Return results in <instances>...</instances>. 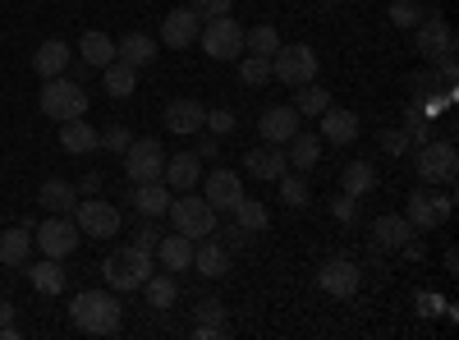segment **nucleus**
Wrapping results in <instances>:
<instances>
[{"label": "nucleus", "mask_w": 459, "mask_h": 340, "mask_svg": "<svg viewBox=\"0 0 459 340\" xmlns=\"http://www.w3.org/2000/svg\"><path fill=\"white\" fill-rule=\"evenodd\" d=\"M101 188V175H83V194H97Z\"/></svg>", "instance_id": "55"}, {"label": "nucleus", "mask_w": 459, "mask_h": 340, "mask_svg": "<svg viewBox=\"0 0 459 340\" xmlns=\"http://www.w3.org/2000/svg\"><path fill=\"white\" fill-rule=\"evenodd\" d=\"M372 184H377V170H372V161H350L340 170V188L350 198H363V194H372Z\"/></svg>", "instance_id": "34"}, {"label": "nucleus", "mask_w": 459, "mask_h": 340, "mask_svg": "<svg viewBox=\"0 0 459 340\" xmlns=\"http://www.w3.org/2000/svg\"><path fill=\"white\" fill-rule=\"evenodd\" d=\"M409 138H413L418 147H423V143H428V125H418V120H413V125H409Z\"/></svg>", "instance_id": "54"}, {"label": "nucleus", "mask_w": 459, "mask_h": 340, "mask_svg": "<svg viewBox=\"0 0 459 340\" xmlns=\"http://www.w3.org/2000/svg\"><path fill=\"white\" fill-rule=\"evenodd\" d=\"M413 235H418V231L409 225V216H404V212H400V216H395V212H386V216H377V221H372V244H377V248H395V253H400Z\"/></svg>", "instance_id": "21"}, {"label": "nucleus", "mask_w": 459, "mask_h": 340, "mask_svg": "<svg viewBox=\"0 0 459 340\" xmlns=\"http://www.w3.org/2000/svg\"><path fill=\"white\" fill-rule=\"evenodd\" d=\"M409 83H413L418 92H432V88H437V74H413V79H409Z\"/></svg>", "instance_id": "52"}, {"label": "nucleus", "mask_w": 459, "mask_h": 340, "mask_svg": "<svg viewBox=\"0 0 459 340\" xmlns=\"http://www.w3.org/2000/svg\"><path fill=\"white\" fill-rule=\"evenodd\" d=\"M170 216H175V231L188 240H207L216 235V212L207 198H170Z\"/></svg>", "instance_id": "9"}, {"label": "nucleus", "mask_w": 459, "mask_h": 340, "mask_svg": "<svg viewBox=\"0 0 459 340\" xmlns=\"http://www.w3.org/2000/svg\"><path fill=\"white\" fill-rule=\"evenodd\" d=\"M386 14H391V23H395V28H418V23L428 19V10H423V5H413V0H395V5H391Z\"/></svg>", "instance_id": "41"}, {"label": "nucleus", "mask_w": 459, "mask_h": 340, "mask_svg": "<svg viewBox=\"0 0 459 340\" xmlns=\"http://www.w3.org/2000/svg\"><path fill=\"white\" fill-rule=\"evenodd\" d=\"M276 184H281L285 207H308V198H313V194H308V179H303V175H290V170H285Z\"/></svg>", "instance_id": "40"}, {"label": "nucleus", "mask_w": 459, "mask_h": 340, "mask_svg": "<svg viewBox=\"0 0 459 340\" xmlns=\"http://www.w3.org/2000/svg\"><path fill=\"white\" fill-rule=\"evenodd\" d=\"M134 143V134H129V125H110L106 134H101V147H106V153H115V157H120L125 153V147Z\"/></svg>", "instance_id": "43"}, {"label": "nucleus", "mask_w": 459, "mask_h": 340, "mask_svg": "<svg viewBox=\"0 0 459 340\" xmlns=\"http://www.w3.org/2000/svg\"><path fill=\"white\" fill-rule=\"evenodd\" d=\"M79 225H74L69 216H47L42 225L32 231V244L42 248V257H56V262H65L74 248H79Z\"/></svg>", "instance_id": "7"}, {"label": "nucleus", "mask_w": 459, "mask_h": 340, "mask_svg": "<svg viewBox=\"0 0 459 340\" xmlns=\"http://www.w3.org/2000/svg\"><path fill=\"white\" fill-rule=\"evenodd\" d=\"M10 322H14V304H10L5 294H0V327H10Z\"/></svg>", "instance_id": "53"}, {"label": "nucleus", "mask_w": 459, "mask_h": 340, "mask_svg": "<svg viewBox=\"0 0 459 340\" xmlns=\"http://www.w3.org/2000/svg\"><path fill=\"white\" fill-rule=\"evenodd\" d=\"M101 276H106L110 290H143V281L152 276V253L138 248V244L115 248V253H106V262H101Z\"/></svg>", "instance_id": "3"}, {"label": "nucleus", "mask_w": 459, "mask_h": 340, "mask_svg": "<svg viewBox=\"0 0 459 340\" xmlns=\"http://www.w3.org/2000/svg\"><path fill=\"white\" fill-rule=\"evenodd\" d=\"M170 184L166 179H147V184H134L129 188V203L143 212V216H166L170 212Z\"/></svg>", "instance_id": "23"}, {"label": "nucleus", "mask_w": 459, "mask_h": 340, "mask_svg": "<svg viewBox=\"0 0 459 340\" xmlns=\"http://www.w3.org/2000/svg\"><path fill=\"white\" fill-rule=\"evenodd\" d=\"M194 272H198V276H207V281H221V276L230 272V248H225L216 235L194 240Z\"/></svg>", "instance_id": "18"}, {"label": "nucleus", "mask_w": 459, "mask_h": 340, "mask_svg": "<svg viewBox=\"0 0 459 340\" xmlns=\"http://www.w3.org/2000/svg\"><path fill=\"white\" fill-rule=\"evenodd\" d=\"M28 253H32V225H14V231L0 235V262L5 267H28Z\"/></svg>", "instance_id": "30"}, {"label": "nucleus", "mask_w": 459, "mask_h": 340, "mask_svg": "<svg viewBox=\"0 0 459 340\" xmlns=\"http://www.w3.org/2000/svg\"><path fill=\"white\" fill-rule=\"evenodd\" d=\"M317 285L331 299H350V294H359L363 272H359V262H350V257H326L322 272H317Z\"/></svg>", "instance_id": "12"}, {"label": "nucleus", "mask_w": 459, "mask_h": 340, "mask_svg": "<svg viewBox=\"0 0 459 340\" xmlns=\"http://www.w3.org/2000/svg\"><path fill=\"white\" fill-rule=\"evenodd\" d=\"M377 143H381V153L400 157L404 147H409V134H404V129H381V134H377Z\"/></svg>", "instance_id": "45"}, {"label": "nucleus", "mask_w": 459, "mask_h": 340, "mask_svg": "<svg viewBox=\"0 0 459 340\" xmlns=\"http://www.w3.org/2000/svg\"><path fill=\"white\" fill-rule=\"evenodd\" d=\"M459 170L455 143H423L418 147V179L423 184H450Z\"/></svg>", "instance_id": "11"}, {"label": "nucleus", "mask_w": 459, "mask_h": 340, "mask_svg": "<svg viewBox=\"0 0 459 340\" xmlns=\"http://www.w3.org/2000/svg\"><path fill=\"white\" fill-rule=\"evenodd\" d=\"M161 179L170 184V194H188V188L203 179V161H198V153H175V157H166Z\"/></svg>", "instance_id": "20"}, {"label": "nucleus", "mask_w": 459, "mask_h": 340, "mask_svg": "<svg viewBox=\"0 0 459 340\" xmlns=\"http://www.w3.org/2000/svg\"><path fill=\"white\" fill-rule=\"evenodd\" d=\"M244 51H248V56H266V60H272V56L281 51V32H276L272 23L248 28V32H244Z\"/></svg>", "instance_id": "36"}, {"label": "nucleus", "mask_w": 459, "mask_h": 340, "mask_svg": "<svg viewBox=\"0 0 459 340\" xmlns=\"http://www.w3.org/2000/svg\"><path fill=\"white\" fill-rule=\"evenodd\" d=\"M221 313H225L221 299H198V322H225Z\"/></svg>", "instance_id": "48"}, {"label": "nucleus", "mask_w": 459, "mask_h": 340, "mask_svg": "<svg viewBox=\"0 0 459 340\" xmlns=\"http://www.w3.org/2000/svg\"><path fill=\"white\" fill-rule=\"evenodd\" d=\"M413 51L423 56V60H441L446 51H455V32H450V23H446L441 14L428 10V19L413 28Z\"/></svg>", "instance_id": "13"}, {"label": "nucleus", "mask_w": 459, "mask_h": 340, "mask_svg": "<svg viewBox=\"0 0 459 340\" xmlns=\"http://www.w3.org/2000/svg\"><path fill=\"white\" fill-rule=\"evenodd\" d=\"M244 166H248L253 179H281L290 161H285V147L281 143H266V147H253V153L244 157Z\"/></svg>", "instance_id": "24"}, {"label": "nucleus", "mask_w": 459, "mask_h": 340, "mask_svg": "<svg viewBox=\"0 0 459 340\" xmlns=\"http://www.w3.org/2000/svg\"><path fill=\"white\" fill-rule=\"evenodd\" d=\"M79 56H83V65L88 69H106L110 60H115V37H106V32H83L79 37Z\"/></svg>", "instance_id": "31"}, {"label": "nucleus", "mask_w": 459, "mask_h": 340, "mask_svg": "<svg viewBox=\"0 0 459 340\" xmlns=\"http://www.w3.org/2000/svg\"><path fill=\"white\" fill-rule=\"evenodd\" d=\"M37 203H42L51 216H69L74 207H79V188H74L69 179H47L42 188H37Z\"/></svg>", "instance_id": "27"}, {"label": "nucleus", "mask_w": 459, "mask_h": 340, "mask_svg": "<svg viewBox=\"0 0 459 340\" xmlns=\"http://www.w3.org/2000/svg\"><path fill=\"white\" fill-rule=\"evenodd\" d=\"M235 225H244L248 235H262L266 225H272V212H266L257 198H239L235 203Z\"/></svg>", "instance_id": "37"}, {"label": "nucleus", "mask_w": 459, "mask_h": 340, "mask_svg": "<svg viewBox=\"0 0 459 340\" xmlns=\"http://www.w3.org/2000/svg\"><path fill=\"white\" fill-rule=\"evenodd\" d=\"M120 157H125V170H129L134 184L161 179V170H166V147H161L157 138H134Z\"/></svg>", "instance_id": "8"}, {"label": "nucleus", "mask_w": 459, "mask_h": 340, "mask_svg": "<svg viewBox=\"0 0 459 340\" xmlns=\"http://www.w3.org/2000/svg\"><path fill=\"white\" fill-rule=\"evenodd\" d=\"M322 143H331V147H350L354 138H359V116H354V110H344V106H326L322 110Z\"/></svg>", "instance_id": "15"}, {"label": "nucleus", "mask_w": 459, "mask_h": 340, "mask_svg": "<svg viewBox=\"0 0 459 340\" xmlns=\"http://www.w3.org/2000/svg\"><path fill=\"white\" fill-rule=\"evenodd\" d=\"M331 216H335V221H344V225H350V221L359 216V198H350V194H340V198L331 203Z\"/></svg>", "instance_id": "46"}, {"label": "nucleus", "mask_w": 459, "mask_h": 340, "mask_svg": "<svg viewBox=\"0 0 459 340\" xmlns=\"http://www.w3.org/2000/svg\"><path fill=\"white\" fill-rule=\"evenodd\" d=\"M239 79H244L248 88L272 83V60H266V56H239Z\"/></svg>", "instance_id": "39"}, {"label": "nucleus", "mask_w": 459, "mask_h": 340, "mask_svg": "<svg viewBox=\"0 0 459 340\" xmlns=\"http://www.w3.org/2000/svg\"><path fill=\"white\" fill-rule=\"evenodd\" d=\"M317 51L308 42H281V51L272 56V79H281L285 88H303V83H313L317 79Z\"/></svg>", "instance_id": "4"}, {"label": "nucleus", "mask_w": 459, "mask_h": 340, "mask_svg": "<svg viewBox=\"0 0 459 340\" xmlns=\"http://www.w3.org/2000/svg\"><path fill=\"white\" fill-rule=\"evenodd\" d=\"M69 56L74 51L60 42V37H47V42L32 51V74H37V79H56V74L69 69Z\"/></svg>", "instance_id": "25"}, {"label": "nucleus", "mask_w": 459, "mask_h": 340, "mask_svg": "<svg viewBox=\"0 0 459 340\" xmlns=\"http://www.w3.org/2000/svg\"><path fill=\"white\" fill-rule=\"evenodd\" d=\"M143 294H147V304L152 309H175V276L170 272H152L147 281H143Z\"/></svg>", "instance_id": "35"}, {"label": "nucleus", "mask_w": 459, "mask_h": 340, "mask_svg": "<svg viewBox=\"0 0 459 340\" xmlns=\"http://www.w3.org/2000/svg\"><path fill=\"white\" fill-rule=\"evenodd\" d=\"M203 198L212 203L216 216H221V212H235V203L244 198V184H239L235 170H212V175H207V188H203Z\"/></svg>", "instance_id": "16"}, {"label": "nucleus", "mask_w": 459, "mask_h": 340, "mask_svg": "<svg viewBox=\"0 0 459 340\" xmlns=\"http://www.w3.org/2000/svg\"><path fill=\"white\" fill-rule=\"evenodd\" d=\"M188 10H194L198 19H221L235 10V0H188Z\"/></svg>", "instance_id": "44"}, {"label": "nucleus", "mask_w": 459, "mask_h": 340, "mask_svg": "<svg viewBox=\"0 0 459 340\" xmlns=\"http://www.w3.org/2000/svg\"><path fill=\"white\" fill-rule=\"evenodd\" d=\"M326 106H331V88H322L317 79H313V83H303L299 97H294V110H299V116H313V120L322 116Z\"/></svg>", "instance_id": "38"}, {"label": "nucleus", "mask_w": 459, "mask_h": 340, "mask_svg": "<svg viewBox=\"0 0 459 340\" xmlns=\"http://www.w3.org/2000/svg\"><path fill=\"white\" fill-rule=\"evenodd\" d=\"M198 28H203V19L188 10V5H175L166 19H161V47H170V51H184V47H194L198 42Z\"/></svg>", "instance_id": "14"}, {"label": "nucleus", "mask_w": 459, "mask_h": 340, "mask_svg": "<svg viewBox=\"0 0 459 340\" xmlns=\"http://www.w3.org/2000/svg\"><path fill=\"white\" fill-rule=\"evenodd\" d=\"M101 83H106V92H110L115 101H125V97L138 88V69L125 65V60H110V65L101 69Z\"/></svg>", "instance_id": "32"}, {"label": "nucleus", "mask_w": 459, "mask_h": 340, "mask_svg": "<svg viewBox=\"0 0 459 340\" xmlns=\"http://www.w3.org/2000/svg\"><path fill=\"white\" fill-rule=\"evenodd\" d=\"M28 281H32L37 294H60V290H65V272H60V262H56V257L32 262V267H28Z\"/></svg>", "instance_id": "33"}, {"label": "nucleus", "mask_w": 459, "mask_h": 340, "mask_svg": "<svg viewBox=\"0 0 459 340\" xmlns=\"http://www.w3.org/2000/svg\"><path fill=\"white\" fill-rule=\"evenodd\" d=\"M115 60H125V65L143 69V65L157 60V42H152L147 32H129V37H120V42H115Z\"/></svg>", "instance_id": "29"}, {"label": "nucleus", "mask_w": 459, "mask_h": 340, "mask_svg": "<svg viewBox=\"0 0 459 340\" xmlns=\"http://www.w3.org/2000/svg\"><path fill=\"white\" fill-rule=\"evenodd\" d=\"M74 225H79V235H92V240H110L120 235V212L101 198H83L74 207Z\"/></svg>", "instance_id": "10"}, {"label": "nucleus", "mask_w": 459, "mask_h": 340, "mask_svg": "<svg viewBox=\"0 0 459 340\" xmlns=\"http://www.w3.org/2000/svg\"><path fill=\"white\" fill-rule=\"evenodd\" d=\"M216 235H225V240H221L225 248H244V244L253 240V235L244 231V225H225V231H221V225H216Z\"/></svg>", "instance_id": "47"}, {"label": "nucleus", "mask_w": 459, "mask_h": 340, "mask_svg": "<svg viewBox=\"0 0 459 340\" xmlns=\"http://www.w3.org/2000/svg\"><path fill=\"white\" fill-rule=\"evenodd\" d=\"M221 157V147H216V134H207L203 143H198V161H216Z\"/></svg>", "instance_id": "51"}, {"label": "nucleus", "mask_w": 459, "mask_h": 340, "mask_svg": "<svg viewBox=\"0 0 459 340\" xmlns=\"http://www.w3.org/2000/svg\"><path fill=\"white\" fill-rule=\"evenodd\" d=\"M37 101H42V116L56 120V125L88 116V92L74 83V79H65V74H56V79H42V97H37Z\"/></svg>", "instance_id": "2"}, {"label": "nucleus", "mask_w": 459, "mask_h": 340, "mask_svg": "<svg viewBox=\"0 0 459 340\" xmlns=\"http://www.w3.org/2000/svg\"><path fill=\"white\" fill-rule=\"evenodd\" d=\"M285 161L299 170V175H308V170H317V161H322V138L317 134H294L290 138V153H285Z\"/></svg>", "instance_id": "28"}, {"label": "nucleus", "mask_w": 459, "mask_h": 340, "mask_svg": "<svg viewBox=\"0 0 459 340\" xmlns=\"http://www.w3.org/2000/svg\"><path fill=\"white\" fill-rule=\"evenodd\" d=\"M203 129H207V134H216V138H225V134H235V110H225V106L207 110V120H203Z\"/></svg>", "instance_id": "42"}, {"label": "nucleus", "mask_w": 459, "mask_h": 340, "mask_svg": "<svg viewBox=\"0 0 459 340\" xmlns=\"http://www.w3.org/2000/svg\"><path fill=\"white\" fill-rule=\"evenodd\" d=\"M450 194H437V184H423V188H413V194L404 198V216L413 231H437V225L450 221Z\"/></svg>", "instance_id": "5"}, {"label": "nucleus", "mask_w": 459, "mask_h": 340, "mask_svg": "<svg viewBox=\"0 0 459 340\" xmlns=\"http://www.w3.org/2000/svg\"><path fill=\"white\" fill-rule=\"evenodd\" d=\"M60 143H65L69 157H92L97 147H101V134L92 125H83V116H79V120H65L60 125Z\"/></svg>", "instance_id": "26"}, {"label": "nucleus", "mask_w": 459, "mask_h": 340, "mask_svg": "<svg viewBox=\"0 0 459 340\" xmlns=\"http://www.w3.org/2000/svg\"><path fill=\"white\" fill-rule=\"evenodd\" d=\"M299 120H303V116H299L294 106H266L262 120H257V134H262L266 143H281V147H285V143L299 134Z\"/></svg>", "instance_id": "17"}, {"label": "nucleus", "mask_w": 459, "mask_h": 340, "mask_svg": "<svg viewBox=\"0 0 459 340\" xmlns=\"http://www.w3.org/2000/svg\"><path fill=\"white\" fill-rule=\"evenodd\" d=\"M0 340H19V327L10 322V327H0Z\"/></svg>", "instance_id": "56"}, {"label": "nucleus", "mask_w": 459, "mask_h": 340, "mask_svg": "<svg viewBox=\"0 0 459 340\" xmlns=\"http://www.w3.org/2000/svg\"><path fill=\"white\" fill-rule=\"evenodd\" d=\"M194 336H198V340H221V336H225V322H198Z\"/></svg>", "instance_id": "50"}, {"label": "nucleus", "mask_w": 459, "mask_h": 340, "mask_svg": "<svg viewBox=\"0 0 459 340\" xmlns=\"http://www.w3.org/2000/svg\"><path fill=\"white\" fill-rule=\"evenodd\" d=\"M203 120H207V106L198 97H175L166 106V129H175V134H198Z\"/></svg>", "instance_id": "22"}, {"label": "nucleus", "mask_w": 459, "mask_h": 340, "mask_svg": "<svg viewBox=\"0 0 459 340\" xmlns=\"http://www.w3.org/2000/svg\"><path fill=\"white\" fill-rule=\"evenodd\" d=\"M157 240H161L157 225H138V235H134V244H138V248H147V253L157 248Z\"/></svg>", "instance_id": "49"}, {"label": "nucleus", "mask_w": 459, "mask_h": 340, "mask_svg": "<svg viewBox=\"0 0 459 340\" xmlns=\"http://www.w3.org/2000/svg\"><path fill=\"white\" fill-rule=\"evenodd\" d=\"M152 253H157V262H161V272H188V267H194V240H188V235H161L157 240V248H152Z\"/></svg>", "instance_id": "19"}, {"label": "nucleus", "mask_w": 459, "mask_h": 340, "mask_svg": "<svg viewBox=\"0 0 459 340\" xmlns=\"http://www.w3.org/2000/svg\"><path fill=\"white\" fill-rule=\"evenodd\" d=\"M198 47H203L212 60H239V56H244V28H239V19H230V14L207 19V23L198 28Z\"/></svg>", "instance_id": "6"}, {"label": "nucleus", "mask_w": 459, "mask_h": 340, "mask_svg": "<svg viewBox=\"0 0 459 340\" xmlns=\"http://www.w3.org/2000/svg\"><path fill=\"white\" fill-rule=\"evenodd\" d=\"M69 322L88 331V336H115L120 331V299L101 294V290H83L69 299Z\"/></svg>", "instance_id": "1"}]
</instances>
